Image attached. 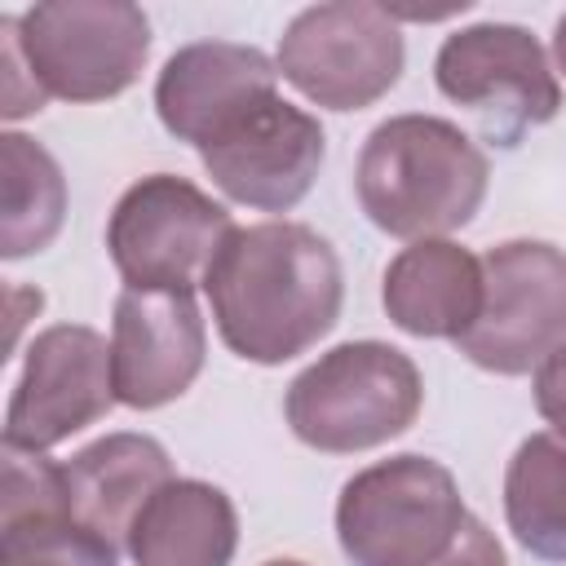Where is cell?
<instances>
[{
	"instance_id": "obj_11",
	"label": "cell",
	"mask_w": 566,
	"mask_h": 566,
	"mask_svg": "<svg viewBox=\"0 0 566 566\" xmlns=\"http://www.w3.org/2000/svg\"><path fill=\"white\" fill-rule=\"evenodd\" d=\"M208 177L248 208L287 212L301 203L323 168V128L301 106L283 102L279 93L239 115L221 137L203 150Z\"/></svg>"
},
{
	"instance_id": "obj_18",
	"label": "cell",
	"mask_w": 566,
	"mask_h": 566,
	"mask_svg": "<svg viewBox=\"0 0 566 566\" xmlns=\"http://www.w3.org/2000/svg\"><path fill=\"white\" fill-rule=\"evenodd\" d=\"M504 513L517 544L544 562H566V438L531 433L504 473Z\"/></svg>"
},
{
	"instance_id": "obj_12",
	"label": "cell",
	"mask_w": 566,
	"mask_h": 566,
	"mask_svg": "<svg viewBox=\"0 0 566 566\" xmlns=\"http://www.w3.org/2000/svg\"><path fill=\"white\" fill-rule=\"evenodd\" d=\"M203 367V318L190 292L124 287L111 323L115 398L150 411L190 389Z\"/></svg>"
},
{
	"instance_id": "obj_7",
	"label": "cell",
	"mask_w": 566,
	"mask_h": 566,
	"mask_svg": "<svg viewBox=\"0 0 566 566\" xmlns=\"http://www.w3.org/2000/svg\"><path fill=\"white\" fill-rule=\"evenodd\" d=\"M230 212L181 177H142L111 212L106 248L128 287L190 292L208 279L221 243L230 239Z\"/></svg>"
},
{
	"instance_id": "obj_17",
	"label": "cell",
	"mask_w": 566,
	"mask_h": 566,
	"mask_svg": "<svg viewBox=\"0 0 566 566\" xmlns=\"http://www.w3.org/2000/svg\"><path fill=\"white\" fill-rule=\"evenodd\" d=\"M0 172H4L0 252L18 261L57 239L62 217H66V181H62L57 159L22 133L0 137Z\"/></svg>"
},
{
	"instance_id": "obj_25",
	"label": "cell",
	"mask_w": 566,
	"mask_h": 566,
	"mask_svg": "<svg viewBox=\"0 0 566 566\" xmlns=\"http://www.w3.org/2000/svg\"><path fill=\"white\" fill-rule=\"evenodd\" d=\"M265 566H305V562H292V557H283V562H265Z\"/></svg>"
},
{
	"instance_id": "obj_10",
	"label": "cell",
	"mask_w": 566,
	"mask_h": 566,
	"mask_svg": "<svg viewBox=\"0 0 566 566\" xmlns=\"http://www.w3.org/2000/svg\"><path fill=\"white\" fill-rule=\"evenodd\" d=\"M115 402V371L111 345L80 323H57L40 332L27 349L22 380L9 402L4 442L13 447H57L62 438L80 433Z\"/></svg>"
},
{
	"instance_id": "obj_2",
	"label": "cell",
	"mask_w": 566,
	"mask_h": 566,
	"mask_svg": "<svg viewBox=\"0 0 566 566\" xmlns=\"http://www.w3.org/2000/svg\"><path fill=\"white\" fill-rule=\"evenodd\" d=\"M354 190L385 234L433 239L482 208L486 155L438 115H394L363 142Z\"/></svg>"
},
{
	"instance_id": "obj_9",
	"label": "cell",
	"mask_w": 566,
	"mask_h": 566,
	"mask_svg": "<svg viewBox=\"0 0 566 566\" xmlns=\"http://www.w3.org/2000/svg\"><path fill=\"white\" fill-rule=\"evenodd\" d=\"M433 75L438 88L469 106L500 146H513L526 128L548 124L562 106V88L539 40L509 22H482L447 35Z\"/></svg>"
},
{
	"instance_id": "obj_15",
	"label": "cell",
	"mask_w": 566,
	"mask_h": 566,
	"mask_svg": "<svg viewBox=\"0 0 566 566\" xmlns=\"http://www.w3.org/2000/svg\"><path fill=\"white\" fill-rule=\"evenodd\" d=\"M385 310L411 336L460 340L482 310V261L460 243L420 239L389 261Z\"/></svg>"
},
{
	"instance_id": "obj_14",
	"label": "cell",
	"mask_w": 566,
	"mask_h": 566,
	"mask_svg": "<svg viewBox=\"0 0 566 566\" xmlns=\"http://www.w3.org/2000/svg\"><path fill=\"white\" fill-rule=\"evenodd\" d=\"M66 509L80 526L97 531L106 544H128V531L146 500L172 482L168 451L146 433H111L62 464Z\"/></svg>"
},
{
	"instance_id": "obj_3",
	"label": "cell",
	"mask_w": 566,
	"mask_h": 566,
	"mask_svg": "<svg viewBox=\"0 0 566 566\" xmlns=\"http://www.w3.org/2000/svg\"><path fill=\"white\" fill-rule=\"evenodd\" d=\"M424 385L416 363L380 340H349L310 363L287 389V424L314 451H367L402 429L420 411Z\"/></svg>"
},
{
	"instance_id": "obj_23",
	"label": "cell",
	"mask_w": 566,
	"mask_h": 566,
	"mask_svg": "<svg viewBox=\"0 0 566 566\" xmlns=\"http://www.w3.org/2000/svg\"><path fill=\"white\" fill-rule=\"evenodd\" d=\"M535 407L557 429V438H566V345L535 371Z\"/></svg>"
},
{
	"instance_id": "obj_24",
	"label": "cell",
	"mask_w": 566,
	"mask_h": 566,
	"mask_svg": "<svg viewBox=\"0 0 566 566\" xmlns=\"http://www.w3.org/2000/svg\"><path fill=\"white\" fill-rule=\"evenodd\" d=\"M553 53H557V66H562V75H566V13L557 18V35H553Z\"/></svg>"
},
{
	"instance_id": "obj_20",
	"label": "cell",
	"mask_w": 566,
	"mask_h": 566,
	"mask_svg": "<svg viewBox=\"0 0 566 566\" xmlns=\"http://www.w3.org/2000/svg\"><path fill=\"white\" fill-rule=\"evenodd\" d=\"M4 486H0V526L35 513H71L66 509V478L62 464L44 460L31 447L4 442Z\"/></svg>"
},
{
	"instance_id": "obj_16",
	"label": "cell",
	"mask_w": 566,
	"mask_h": 566,
	"mask_svg": "<svg viewBox=\"0 0 566 566\" xmlns=\"http://www.w3.org/2000/svg\"><path fill=\"white\" fill-rule=\"evenodd\" d=\"M239 517L221 486L172 478L159 486L128 531L133 566H230Z\"/></svg>"
},
{
	"instance_id": "obj_13",
	"label": "cell",
	"mask_w": 566,
	"mask_h": 566,
	"mask_svg": "<svg viewBox=\"0 0 566 566\" xmlns=\"http://www.w3.org/2000/svg\"><path fill=\"white\" fill-rule=\"evenodd\" d=\"M274 80L279 71L261 49L226 44V40L186 44L159 71L155 111L172 137L203 150L239 115L274 97Z\"/></svg>"
},
{
	"instance_id": "obj_5",
	"label": "cell",
	"mask_w": 566,
	"mask_h": 566,
	"mask_svg": "<svg viewBox=\"0 0 566 566\" xmlns=\"http://www.w3.org/2000/svg\"><path fill=\"white\" fill-rule=\"evenodd\" d=\"M455 345L495 376L539 371L566 345V252L535 239L491 248L482 256V310Z\"/></svg>"
},
{
	"instance_id": "obj_22",
	"label": "cell",
	"mask_w": 566,
	"mask_h": 566,
	"mask_svg": "<svg viewBox=\"0 0 566 566\" xmlns=\"http://www.w3.org/2000/svg\"><path fill=\"white\" fill-rule=\"evenodd\" d=\"M438 566H509V562H504V548L495 544V535L478 517H464L455 544L447 548V557Z\"/></svg>"
},
{
	"instance_id": "obj_6",
	"label": "cell",
	"mask_w": 566,
	"mask_h": 566,
	"mask_svg": "<svg viewBox=\"0 0 566 566\" xmlns=\"http://www.w3.org/2000/svg\"><path fill=\"white\" fill-rule=\"evenodd\" d=\"M18 44L44 97L102 102L142 75L150 22L124 0H49L18 18Z\"/></svg>"
},
{
	"instance_id": "obj_1",
	"label": "cell",
	"mask_w": 566,
	"mask_h": 566,
	"mask_svg": "<svg viewBox=\"0 0 566 566\" xmlns=\"http://www.w3.org/2000/svg\"><path fill=\"white\" fill-rule=\"evenodd\" d=\"M221 340L248 363H287L332 332L340 314V261L332 243L296 221L230 230L208 279Z\"/></svg>"
},
{
	"instance_id": "obj_21",
	"label": "cell",
	"mask_w": 566,
	"mask_h": 566,
	"mask_svg": "<svg viewBox=\"0 0 566 566\" xmlns=\"http://www.w3.org/2000/svg\"><path fill=\"white\" fill-rule=\"evenodd\" d=\"M0 57H4V115H31L44 106V88L35 84L22 44H18V18H0Z\"/></svg>"
},
{
	"instance_id": "obj_8",
	"label": "cell",
	"mask_w": 566,
	"mask_h": 566,
	"mask_svg": "<svg viewBox=\"0 0 566 566\" xmlns=\"http://www.w3.org/2000/svg\"><path fill=\"white\" fill-rule=\"evenodd\" d=\"M402 31L389 9L336 0L292 18L279 40V71L327 111H363L402 75Z\"/></svg>"
},
{
	"instance_id": "obj_19",
	"label": "cell",
	"mask_w": 566,
	"mask_h": 566,
	"mask_svg": "<svg viewBox=\"0 0 566 566\" xmlns=\"http://www.w3.org/2000/svg\"><path fill=\"white\" fill-rule=\"evenodd\" d=\"M0 566H115V544L71 513H35L0 526Z\"/></svg>"
},
{
	"instance_id": "obj_4",
	"label": "cell",
	"mask_w": 566,
	"mask_h": 566,
	"mask_svg": "<svg viewBox=\"0 0 566 566\" xmlns=\"http://www.w3.org/2000/svg\"><path fill=\"white\" fill-rule=\"evenodd\" d=\"M464 517L451 469L429 455H394L345 482L336 535L354 566H438Z\"/></svg>"
}]
</instances>
